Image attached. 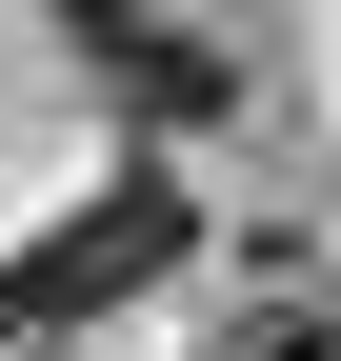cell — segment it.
<instances>
[{"label":"cell","instance_id":"2","mask_svg":"<svg viewBox=\"0 0 341 361\" xmlns=\"http://www.w3.org/2000/svg\"><path fill=\"white\" fill-rule=\"evenodd\" d=\"M61 20H80V61H101L141 121H221V61H201V40L161 20V0H61Z\"/></svg>","mask_w":341,"mask_h":361},{"label":"cell","instance_id":"3","mask_svg":"<svg viewBox=\"0 0 341 361\" xmlns=\"http://www.w3.org/2000/svg\"><path fill=\"white\" fill-rule=\"evenodd\" d=\"M221 361H341V301H261V322H221Z\"/></svg>","mask_w":341,"mask_h":361},{"label":"cell","instance_id":"1","mask_svg":"<svg viewBox=\"0 0 341 361\" xmlns=\"http://www.w3.org/2000/svg\"><path fill=\"white\" fill-rule=\"evenodd\" d=\"M181 241H201V201H181V180H101L80 221L0 241V361H61L80 322H120L141 281H181Z\"/></svg>","mask_w":341,"mask_h":361}]
</instances>
